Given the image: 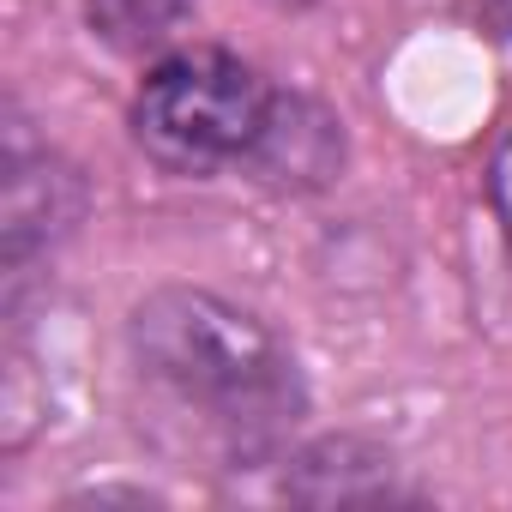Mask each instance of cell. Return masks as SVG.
Returning a JSON list of instances; mask_svg holds the SVG:
<instances>
[{
  "instance_id": "obj_1",
  "label": "cell",
  "mask_w": 512,
  "mask_h": 512,
  "mask_svg": "<svg viewBox=\"0 0 512 512\" xmlns=\"http://www.w3.org/2000/svg\"><path fill=\"white\" fill-rule=\"evenodd\" d=\"M139 380L199 428L223 464H266L308 416V380L296 350L260 320L211 290L163 284L127 320Z\"/></svg>"
},
{
  "instance_id": "obj_2",
  "label": "cell",
  "mask_w": 512,
  "mask_h": 512,
  "mask_svg": "<svg viewBox=\"0 0 512 512\" xmlns=\"http://www.w3.org/2000/svg\"><path fill=\"white\" fill-rule=\"evenodd\" d=\"M272 85L229 49H175L163 55L133 97V139L169 175L241 169L272 115Z\"/></svg>"
},
{
  "instance_id": "obj_3",
  "label": "cell",
  "mask_w": 512,
  "mask_h": 512,
  "mask_svg": "<svg viewBox=\"0 0 512 512\" xmlns=\"http://www.w3.org/2000/svg\"><path fill=\"white\" fill-rule=\"evenodd\" d=\"M79 217L85 175L61 151L37 145L19 115H7V145H0V260H7V272L19 278Z\"/></svg>"
},
{
  "instance_id": "obj_4",
  "label": "cell",
  "mask_w": 512,
  "mask_h": 512,
  "mask_svg": "<svg viewBox=\"0 0 512 512\" xmlns=\"http://www.w3.org/2000/svg\"><path fill=\"white\" fill-rule=\"evenodd\" d=\"M338 169H344V121L314 97L278 91L260 139H253V151L241 163V175L272 187V193H314Z\"/></svg>"
},
{
  "instance_id": "obj_5",
  "label": "cell",
  "mask_w": 512,
  "mask_h": 512,
  "mask_svg": "<svg viewBox=\"0 0 512 512\" xmlns=\"http://www.w3.org/2000/svg\"><path fill=\"white\" fill-rule=\"evenodd\" d=\"M284 494L302 500V506H386V500H404L392 452H380L374 440H356V434H332V440H314L308 452H296L290 476H284Z\"/></svg>"
},
{
  "instance_id": "obj_6",
  "label": "cell",
  "mask_w": 512,
  "mask_h": 512,
  "mask_svg": "<svg viewBox=\"0 0 512 512\" xmlns=\"http://www.w3.org/2000/svg\"><path fill=\"white\" fill-rule=\"evenodd\" d=\"M193 7L199 0H85V25L115 55H151L193 19Z\"/></svg>"
},
{
  "instance_id": "obj_7",
  "label": "cell",
  "mask_w": 512,
  "mask_h": 512,
  "mask_svg": "<svg viewBox=\"0 0 512 512\" xmlns=\"http://www.w3.org/2000/svg\"><path fill=\"white\" fill-rule=\"evenodd\" d=\"M488 193H494V211H500V229H506V241H512V139L500 145V157H494V175H488Z\"/></svg>"
},
{
  "instance_id": "obj_8",
  "label": "cell",
  "mask_w": 512,
  "mask_h": 512,
  "mask_svg": "<svg viewBox=\"0 0 512 512\" xmlns=\"http://www.w3.org/2000/svg\"><path fill=\"white\" fill-rule=\"evenodd\" d=\"M266 7H278V13H296V7H308V0H266Z\"/></svg>"
}]
</instances>
